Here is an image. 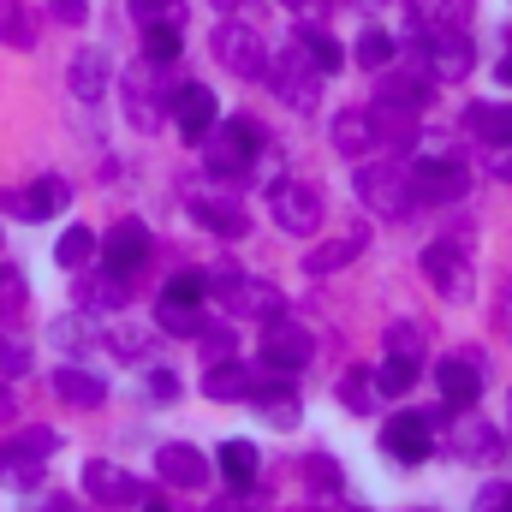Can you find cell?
I'll return each mask as SVG.
<instances>
[{"label":"cell","mask_w":512,"mask_h":512,"mask_svg":"<svg viewBox=\"0 0 512 512\" xmlns=\"http://www.w3.org/2000/svg\"><path fill=\"white\" fill-rule=\"evenodd\" d=\"M382 447H387V459H399V465H423V459L435 453V435H429L423 411H399V417H387Z\"/></svg>","instance_id":"cell-15"},{"label":"cell","mask_w":512,"mask_h":512,"mask_svg":"<svg viewBox=\"0 0 512 512\" xmlns=\"http://www.w3.org/2000/svg\"><path fill=\"white\" fill-rule=\"evenodd\" d=\"M221 477L245 495L256 483V441H221Z\"/></svg>","instance_id":"cell-32"},{"label":"cell","mask_w":512,"mask_h":512,"mask_svg":"<svg viewBox=\"0 0 512 512\" xmlns=\"http://www.w3.org/2000/svg\"><path fill=\"white\" fill-rule=\"evenodd\" d=\"M108 346H114V358H120V364H143L149 334H137V328H108Z\"/></svg>","instance_id":"cell-44"},{"label":"cell","mask_w":512,"mask_h":512,"mask_svg":"<svg viewBox=\"0 0 512 512\" xmlns=\"http://www.w3.org/2000/svg\"><path fill=\"white\" fill-rule=\"evenodd\" d=\"M54 393L66 399V405H78V411H96L102 399H108V382L102 376H90V370H54Z\"/></svg>","instance_id":"cell-27"},{"label":"cell","mask_w":512,"mask_h":512,"mask_svg":"<svg viewBox=\"0 0 512 512\" xmlns=\"http://www.w3.org/2000/svg\"><path fill=\"white\" fill-rule=\"evenodd\" d=\"M137 507H143V512H173V507H167V501H161V495H143Z\"/></svg>","instance_id":"cell-57"},{"label":"cell","mask_w":512,"mask_h":512,"mask_svg":"<svg viewBox=\"0 0 512 512\" xmlns=\"http://www.w3.org/2000/svg\"><path fill=\"white\" fill-rule=\"evenodd\" d=\"M0 42L6 48H36V18L24 0H0Z\"/></svg>","instance_id":"cell-37"},{"label":"cell","mask_w":512,"mask_h":512,"mask_svg":"<svg viewBox=\"0 0 512 512\" xmlns=\"http://www.w3.org/2000/svg\"><path fill=\"white\" fill-rule=\"evenodd\" d=\"M209 512H251V501H215Z\"/></svg>","instance_id":"cell-58"},{"label":"cell","mask_w":512,"mask_h":512,"mask_svg":"<svg viewBox=\"0 0 512 512\" xmlns=\"http://www.w3.org/2000/svg\"><path fill=\"white\" fill-rule=\"evenodd\" d=\"M12 203H18V215H24V221H54V215L72 203V185H66L60 173H42V179H36L30 191H18Z\"/></svg>","instance_id":"cell-20"},{"label":"cell","mask_w":512,"mask_h":512,"mask_svg":"<svg viewBox=\"0 0 512 512\" xmlns=\"http://www.w3.org/2000/svg\"><path fill=\"white\" fill-rule=\"evenodd\" d=\"M84 489H90V495H96L102 507H137V501L149 495V489H143V483H137L131 471L108 465V459H90V465H84Z\"/></svg>","instance_id":"cell-16"},{"label":"cell","mask_w":512,"mask_h":512,"mask_svg":"<svg viewBox=\"0 0 512 512\" xmlns=\"http://www.w3.org/2000/svg\"><path fill=\"white\" fill-rule=\"evenodd\" d=\"M131 18H143V24H161V18H173V0H131Z\"/></svg>","instance_id":"cell-52"},{"label":"cell","mask_w":512,"mask_h":512,"mask_svg":"<svg viewBox=\"0 0 512 512\" xmlns=\"http://www.w3.org/2000/svg\"><path fill=\"white\" fill-rule=\"evenodd\" d=\"M215 60H221L233 78H245V84H256V78L268 72V48L256 42V30H245V24H221V30H215Z\"/></svg>","instance_id":"cell-12"},{"label":"cell","mask_w":512,"mask_h":512,"mask_svg":"<svg viewBox=\"0 0 512 512\" xmlns=\"http://www.w3.org/2000/svg\"><path fill=\"white\" fill-rule=\"evenodd\" d=\"M167 114H173V126L185 131V143H203L209 126L221 120V102H215V90H209V84H185V90H173Z\"/></svg>","instance_id":"cell-14"},{"label":"cell","mask_w":512,"mask_h":512,"mask_svg":"<svg viewBox=\"0 0 512 512\" xmlns=\"http://www.w3.org/2000/svg\"><path fill=\"white\" fill-rule=\"evenodd\" d=\"M423 280L447 298V304H471V292H477V274H471V256L459 251L453 239H435L429 251H423Z\"/></svg>","instance_id":"cell-8"},{"label":"cell","mask_w":512,"mask_h":512,"mask_svg":"<svg viewBox=\"0 0 512 512\" xmlns=\"http://www.w3.org/2000/svg\"><path fill=\"white\" fill-rule=\"evenodd\" d=\"M364 239H370V233H364V227H352V233H340V239L316 245V251L304 256V268H310V274H334V268H346L352 256L364 251Z\"/></svg>","instance_id":"cell-30"},{"label":"cell","mask_w":512,"mask_h":512,"mask_svg":"<svg viewBox=\"0 0 512 512\" xmlns=\"http://www.w3.org/2000/svg\"><path fill=\"white\" fill-rule=\"evenodd\" d=\"M453 453H459L465 465H495V459H501V435H495L483 417H471V423L453 429Z\"/></svg>","instance_id":"cell-25"},{"label":"cell","mask_w":512,"mask_h":512,"mask_svg":"<svg viewBox=\"0 0 512 512\" xmlns=\"http://www.w3.org/2000/svg\"><path fill=\"white\" fill-rule=\"evenodd\" d=\"M411 382H417V364H411V358H393V352H387L382 370H376V387H382L387 399H399V393H411Z\"/></svg>","instance_id":"cell-40"},{"label":"cell","mask_w":512,"mask_h":512,"mask_svg":"<svg viewBox=\"0 0 512 512\" xmlns=\"http://www.w3.org/2000/svg\"><path fill=\"white\" fill-rule=\"evenodd\" d=\"M215 6H221V12H233V6H239V0H215Z\"/></svg>","instance_id":"cell-61"},{"label":"cell","mask_w":512,"mask_h":512,"mask_svg":"<svg viewBox=\"0 0 512 512\" xmlns=\"http://www.w3.org/2000/svg\"><path fill=\"white\" fill-rule=\"evenodd\" d=\"M340 399H346V411H352V417H370V411L382 405L376 370H346V382H340Z\"/></svg>","instance_id":"cell-36"},{"label":"cell","mask_w":512,"mask_h":512,"mask_svg":"<svg viewBox=\"0 0 512 512\" xmlns=\"http://www.w3.org/2000/svg\"><path fill=\"white\" fill-rule=\"evenodd\" d=\"M471 512H512V489H501V483L477 489V507H471Z\"/></svg>","instance_id":"cell-49"},{"label":"cell","mask_w":512,"mask_h":512,"mask_svg":"<svg viewBox=\"0 0 512 512\" xmlns=\"http://www.w3.org/2000/svg\"><path fill=\"white\" fill-rule=\"evenodd\" d=\"M376 102H393V108H411V114H423L429 102H435V72L417 60V66H382V78H376Z\"/></svg>","instance_id":"cell-11"},{"label":"cell","mask_w":512,"mask_h":512,"mask_svg":"<svg viewBox=\"0 0 512 512\" xmlns=\"http://www.w3.org/2000/svg\"><path fill=\"white\" fill-rule=\"evenodd\" d=\"M209 286L233 304V316H251V322H274V316H286V292H280L274 280H245V274L221 268V274H209Z\"/></svg>","instance_id":"cell-6"},{"label":"cell","mask_w":512,"mask_h":512,"mask_svg":"<svg viewBox=\"0 0 512 512\" xmlns=\"http://www.w3.org/2000/svg\"><path fill=\"white\" fill-rule=\"evenodd\" d=\"M191 221H197V227H209L215 239H245V233H251L245 209H239V203H227V197H191Z\"/></svg>","instance_id":"cell-23"},{"label":"cell","mask_w":512,"mask_h":512,"mask_svg":"<svg viewBox=\"0 0 512 512\" xmlns=\"http://www.w3.org/2000/svg\"><path fill=\"white\" fill-rule=\"evenodd\" d=\"M48 340H54V346H78V340H84V322H78V316H60V322L48 328Z\"/></svg>","instance_id":"cell-51"},{"label":"cell","mask_w":512,"mask_h":512,"mask_svg":"<svg viewBox=\"0 0 512 512\" xmlns=\"http://www.w3.org/2000/svg\"><path fill=\"white\" fill-rule=\"evenodd\" d=\"M387 352H393V358H411V364H423V328H411V322H393V328H387Z\"/></svg>","instance_id":"cell-43"},{"label":"cell","mask_w":512,"mask_h":512,"mask_svg":"<svg viewBox=\"0 0 512 512\" xmlns=\"http://www.w3.org/2000/svg\"><path fill=\"white\" fill-rule=\"evenodd\" d=\"M501 84H507V90H512V54H507V60H501Z\"/></svg>","instance_id":"cell-59"},{"label":"cell","mask_w":512,"mask_h":512,"mask_svg":"<svg viewBox=\"0 0 512 512\" xmlns=\"http://www.w3.org/2000/svg\"><path fill=\"white\" fill-rule=\"evenodd\" d=\"M489 173L512 185V143H495V161H489Z\"/></svg>","instance_id":"cell-54"},{"label":"cell","mask_w":512,"mask_h":512,"mask_svg":"<svg viewBox=\"0 0 512 512\" xmlns=\"http://www.w3.org/2000/svg\"><path fill=\"white\" fill-rule=\"evenodd\" d=\"M310 358H316V340H310V328H298V322H286V316L262 322V364H268V370H280V376H298Z\"/></svg>","instance_id":"cell-10"},{"label":"cell","mask_w":512,"mask_h":512,"mask_svg":"<svg viewBox=\"0 0 512 512\" xmlns=\"http://www.w3.org/2000/svg\"><path fill=\"white\" fill-rule=\"evenodd\" d=\"M126 120L131 131H161V96H155V60L126 72Z\"/></svg>","instance_id":"cell-18"},{"label":"cell","mask_w":512,"mask_h":512,"mask_svg":"<svg viewBox=\"0 0 512 512\" xmlns=\"http://www.w3.org/2000/svg\"><path fill=\"white\" fill-rule=\"evenodd\" d=\"M0 376H30V346L0 334Z\"/></svg>","instance_id":"cell-46"},{"label":"cell","mask_w":512,"mask_h":512,"mask_svg":"<svg viewBox=\"0 0 512 512\" xmlns=\"http://www.w3.org/2000/svg\"><path fill=\"white\" fill-rule=\"evenodd\" d=\"M185 54V36L173 30V18H161V24H143V60H155V66H173Z\"/></svg>","instance_id":"cell-33"},{"label":"cell","mask_w":512,"mask_h":512,"mask_svg":"<svg viewBox=\"0 0 512 512\" xmlns=\"http://www.w3.org/2000/svg\"><path fill=\"white\" fill-rule=\"evenodd\" d=\"M96 251H102V239H96L90 227H66V233H60V245H54V262L78 274V268H84V262H90Z\"/></svg>","instance_id":"cell-38"},{"label":"cell","mask_w":512,"mask_h":512,"mask_svg":"<svg viewBox=\"0 0 512 512\" xmlns=\"http://www.w3.org/2000/svg\"><path fill=\"white\" fill-rule=\"evenodd\" d=\"M393 54H399V48H393V36H387V30H376V24L358 36V66L382 72V66H393Z\"/></svg>","instance_id":"cell-41"},{"label":"cell","mask_w":512,"mask_h":512,"mask_svg":"<svg viewBox=\"0 0 512 512\" xmlns=\"http://www.w3.org/2000/svg\"><path fill=\"white\" fill-rule=\"evenodd\" d=\"M304 477H310V489H340V465L334 459H304Z\"/></svg>","instance_id":"cell-47"},{"label":"cell","mask_w":512,"mask_h":512,"mask_svg":"<svg viewBox=\"0 0 512 512\" xmlns=\"http://www.w3.org/2000/svg\"><path fill=\"white\" fill-rule=\"evenodd\" d=\"M245 405H256L262 411V423H274V429H298V417H304V405H298V393L280 382H251V399Z\"/></svg>","instance_id":"cell-24"},{"label":"cell","mask_w":512,"mask_h":512,"mask_svg":"<svg viewBox=\"0 0 512 512\" xmlns=\"http://www.w3.org/2000/svg\"><path fill=\"white\" fill-rule=\"evenodd\" d=\"M161 298H173V304H203V298H209V274H191V268H185V274H173V280L161 286Z\"/></svg>","instance_id":"cell-42"},{"label":"cell","mask_w":512,"mask_h":512,"mask_svg":"<svg viewBox=\"0 0 512 512\" xmlns=\"http://www.w3.org/2000/svg\"><path fill=\"white\" fill-rule=\"evenodd\" d=\"M286 6H298V12H310V6H322V0H286Z\"/></svg>","instance_id":"cell-60"},{"label":"cell","mask_w":512,"mask_h":512,"mask_svg":"<svg viewBox=\"0 0 512 512\" xmlns=\"http://www.w3.org/2000/svg\"><path fill=\"white\" fill-rule=\"evenodd\" d=\"M334 149H340L346 161L376 155V120H370V108H340V114H334Z\"/></svg>","instance_id":"cell-21"},{"label":"cell","mask_w":512,"mask_h":512,"mask_svg":"<svg viewBox=\"0 0 512 512\" xmlns=\"http://www.w3.org/2000/svg\"><path fill=\"white\" fill-rule=\"evenodd\" d=\"M48 12H54L60 24H84V18H90V0H48Z\"/></svg>","instance_id":"cell-53"},{"label":"cell","mask_w":512,"mask_h":512,"mask_svg":"<svg viewBox=\"0 0 512 512\" xmlns=\"http://www.w3.org/2000/svg\"><path fill=\"white\" fill-rule=\"evenodd\" d=\"M30 512H78V507H72L66 495H42V501H36V507H30Z\"/></svg>","instance_id":"cell-55"},{"label":"cell","mask_w":512,"mask_h":512,"mask_svg":"<svg viewBox=\"0 0 512 512\" xmlns=\"http://www.w3.org/2000/svg\"><path fill=\"white\" fill-rule=\"evenodd\" d=\"M251 370L239 364V358H221V364H209V376H203V393L209 399H221V405H233V399H251Z\"/></svg>","instance_id":"cell-26"},{"label":"cell","mask_w":512,"mask_h":512,"mask_svg":"<svg viewBox=\"0 0 512 512\" xmlns=\"http://www.w3.org/2000/svg\"><path fill=\"white\" fill-rule=\"evenodd\" d=\"M54 447H60V435L54 429H18L6 447H0V483H18V489H36L42 483V465L54 459Z\"/></svg>","instance_id":"cell-5"},{"label":"cell","mask_w":512,"mask_h":512,"mask_svg":"<svg viewBox=\"0 0 512 512\" xmlns=\"http://www.w3.org/2000/svg\"><path fill=\"white\" fill-rule=\"evenodd\" d=\"M465 131L483 137V143H512V108H501V102H471L465 108Z\"/></svg>","instance_id":"cell-29"},{"label":"cell","mask_w":512,"mask_h":512,"mask_svg":"<svg viewBox=\"0 0 512 512\" xmlns=\"http://www.w3.org/2000/svg\"><path fill=\"white\" fill-rule=\"evenodd\" d=\"M435 382H441V399H447L453 411H465V405L483 393V364H471V358H441V364H435Z\"/></svg>","instance_id":"cell-22"},{"label":"cell","mask_w":512,"mask_h":512,"mask_svg":"<svg viewBox=\"0 0 512 512\" xmlns=\"http://www.w3.org/2000/svg\"><path fill=\"white\" fill-rule=\"evenodd\" d=\"M268 66H274V72H262V78H268V90H274L292 114H316V108H322V66L298 48V36H292V42L280 48V60H268Z\"/></svg>","instance_id":"cell-2"},{"label":"cell","mask_w":512,"mask_h":512,"mask_svg":"<svg viewBox=\"0 0 512 512\" xmlns=\"http://www.w3.org/2000/svg\"><path fill=\"white\" fill-rule=\"evenodd\" d=\"M268 209H274V227L292 233V239H316L322 233V191L304 185V179H274L268 185Z\"/></svg>","instance_id":"cell-4"},{"label":"cell","mask_w":512,"mask_h":512,"mask_svg":"<svg viewBox=\"0 0 512 512\" xmlns=\"http://www.w3.org/2000/svg\"><path fill=\"white\" fill-rule=\"evenodd\" d=\"M126 286L131 280H120L114 268H102V274L78 280V304H84V310H120V304H126Z\"/></svg>","instance_id":"cell-31"},{"label":"cell","mask_w":512,"mask_h":512,"mask_svg":"<svg viewBox=\"0 0 512 512\" xmlns=\"http://www.w3.org/2000/svg\"><path fill=\"white\" fill-rule=\"evenodd\" d=\"M155 328H161V334H179V340H197V334H203V310L161 298V304H155Z\"/></svg>","instance_id":"cell-35"},{"label":"cell","mask_w":512,"mask_h":512,"mask_svg":"<svg viewBox=\"0 0 512 512\" xmlns=\"http://www.w3.org/2000/svg\"><path fill=\"white\" fill-rule=\"evenodd\" d=\"M405 179H411L417 203H459L471 191V167L453 161V155H423V161H411Z\"/></svg>","instance_id":"cell-9"},{"label":"cell","mask_w":512,"mask_h":512,"mask_svg":"<svg viewBox=\"0 0 512 512\" xmlns=\"http://www.w3.org/2000/svg\"><path fill=\"white\" fill-rule=\"evenodd\" d=\"M155 471H161V483H173V489H203V483H209V459H203L191 441L155 447Z\"/></svg>","instance_id":"cell-17"},{"label":"cell","mask_w":512,"mask_h":512,"mask_svg":"<svg viewBox=\"0 0 512 512\" xmlns=\"http://www.w3.org/2000/svg\"><path fill=\"white\" fill-rule=\"evenodd\" d=\"M268 149V137L256 120H215L209 137H203V167L215 173V179H239V173H251L256 155Z\"/></svg>","instance_id":"cell-1"},{"label":"cell","mask_w":512,"mask_h":512,"mask_svg":"<svg viewBox=\"0 0 512 512\" xmlns=\"http://www.w3.org/2000/svg\"><path fill=\"white\" fill-rule=\"evenodd\" d=\"M108 78H114V66H108L102 48H78L72 66H66V84H72L78 102H102V96H108Z\"/></svg>","instance_id":"cell-19"},{"label":"cell","mask_w":512,"mask_h":512,"mask_svg":"<svg viewBox=\"0 0 512 512\" xmlns=\"http://www.w3.org/2000/svg\"><path fill=\"white\" fill-rule=\"evenodd\" d=\"M417 12V30H465V18L477 12V0H405Z\"/></svg>","instance_id":"cell-28"},{"label":"cell","mask_w":512,"mask_h":512,"mask_svg":"<svg viewBox=\"0 0 512 512\" xmlns=\"http://www.w3.org/2000/svg\"><path fill=\"white\" fill-rule=\"evenodd\" d=\"M298 48L322 66V78H334V72H340V60H346V48H340L328 30H316V24H298Z\"/></svg>","instance_id":"cell-34"},{"label":"cell","mask_w":512,"mask_h":512,"mask_svg":"<svg viewBox=\"0 0 512 512\" xmlns=\"http://www.w3.org/2000/svg\"><path fill=\"white\" fill-rule=\"evenodd\" d=\"M370 120H376V143H399V149H405V143H411V131H417V114H411V108H393V102H376V114H370Z\"/></svg>","instance_id":"cell-39"},{"label":"cell","mask_w":512,"mask_h":512,"mask_svg":"<svg viewBox=\"0 0 512 512\" xmlns=\"http://www.w3.org/2000/svg\"><path fill=\"white\" fill-rule=\"evenodd\" d=\"M352 185H358L364 209H370V215H382V221H405V215L417 209V191H411V179H405L393 161H358Z\"/></svg>","instance_id":"cell-3"},{"label":"cell","mask_w":512,"mask_h":512,"mask_svg":"<svg viewBox=\"0 0 512 512\" xmlns=\"http://www.w3.org/2000/svg\"><path fill=\"white\" fill-rule=\"evenodd\" d=\"M197 340H203V358H209V364H221V358L239 352V334H233V328H203Z\"/></svg>","instance_id":"cell-45"},{"label":"cell","mask_w":512,"mask_h":512,"mask_svg":"<svg viewBox=\"0 0 512 512\" xmlns=\"http://www.w3.org/2000/svg\"><path fill=\"white\" fill-rule=\"evenodd\" d=\"M18 417V399H12V387H0V423H12Z\"/></svg>","instance_id":"cell-56"},{"label":"cell","mask_w":512,"mask_h":512,"mask_svg":"<svg viewBox=\"0 0 512 512\" xmlns=\"http://www.w3.org/2000/svg\"><path fill=\"white\" fill-rule=\"evenodd\" d=\"M149 251H155V239H149L143 221H114V233L102 239V268H114L120 280H131V274H143Z\"/></svg>","instance_id":"cell-13"},{"label":"cell","mask_w":512,"mask_h":512,"mask_svg":"<svg viewBox=\"0 0 512 512\" xmlns=\"http://www.w3.org/2000/svg\"><path fill=\"white\" fill-rule=\"evenodd\" d=\"M0 310L6 316L24 310V274H12V268H0Z\"/></svg>","instance_id":"cell-48"},{"label":"cell","mask_w":512,"mask_h":512,"mask_svg":"<svg viewBox=\"0 0 512 512\" xmlns=\"http://www.w3.org/2000/svg\"><path fill=\"white\" fill-rule=\"evenodd\" d=\"M149 393H155V405H173L179 399V376L173 370H149Z\"/></svg>","instance_id":"cell-50"},{"label":"cell","mask_w":512,"mask_h":512,"mask_svg":"<svg viewBox=\"0 0 512 512\" xmlns=\"http://www.w3.org/2000/svg\"><path fill=\"white\" fill-rule=\"evenodd\" d=\"M417 60L435 72V84H453V78H471L477 48L465 30H417Z\"/></svg>","instance_id":"cell-7"}]
</instances>
